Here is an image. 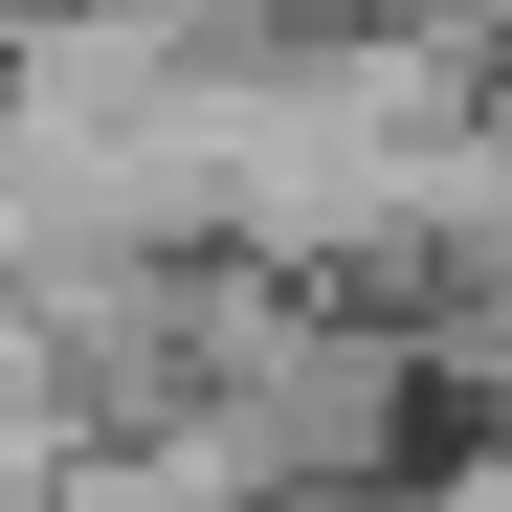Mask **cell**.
Wrapping results in <instances>:
<instances>
[{
    "mask_svg": "<svg viewBox=\"0 0 512 512\" xmlns=\"http://www.w3.org/2000/svg\"><path fill=\"white\" fill-rule=\"evenodd\" d=\"M423 512H512V423H490V446H468L446 490H423Z\"/></svg>",
    "mask_w": 512,
    "mask_h": 512,
    "instance_id": "6da1fadb",
    "label": "cell"
},
{
    "mask_svg": "<svg viewBox=\"0 0 512 512\" xmlns=\"http://www.w3.org/2000/svg\"><path fill=\"white\" fill-rule=\"evenodd\" d=\"M0 512H67V490H23V468H0Z\"/></svg>",
    "mask_w": 512,
    "mask_h": 512,
    "instance_id": "7a4b0ae2",
    "label": "cell"
},
{
    "mask_svg": "<svg viewBox=\"0 0 512 512\" xmlns=\"http://www.w3.org/2000/svg\"><path fill=\"white\" fill-rule=\"evenodd\" d=\"M23 23H45V0H0V45H23Z\"/></svg>",
    "mask_w": 512,
    "mask_h": 512,
    "instance_id": "3957f363",
    "label": "cell"
}]
</instances>
